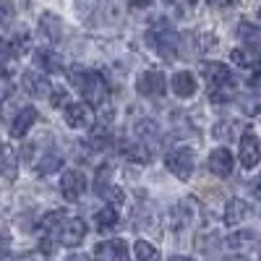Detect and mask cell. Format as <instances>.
I'll use <instances>...</instances> for the list:
<instances>
[{
  "label": "cell",
  "mask_w": 261,
  "mask_h": 261,
  "mask_svg": "<svg viewBox=\"0 0 261 261\" xmlns=\"http://www.w3.org/2000/svg\"><path fill=\"white\" fill-rule=\"evenodd\" d=\"M256 243V232L253 230H238V232H232L230 238H227V246L232 248V251H246V248H251Z\"/></svg>",
  "instance_id": "23"
},
{
  "label": "cell",
  "mask_w": 261,
  "mask_h": 261,
  "mask_svg": "<svg viewBox=\"0 0 261 261\" xmlns=\"http://www.w3.org/2000/svg\"><path fill=\"white\" fill-rule=\"evenodd\" d=\"M110 141H113V134H110V128H107V125L94 128L92 136H89V144H92V149H97V151H105L107 146H110Z\"/></svg>",
  "instance_id": "26"
},
{
  "label": "cell",
  "mask_w": 261,
  "mask_h": 261,
  "mask_svg": "<svg viewBox=\"0 0 261 261\" xmlns=\"http://www.w3.org/2000/svg\"><path fill=\"white\" fill-rule=\"evenodd\" d=\"M60 193L65 201H79L86 193V178L81 170H65L60 178Z\"/></svg>",
  "instance_id": "9"
},
{
  "label": "cell",
  "mask_w": 261,
  "mask_h": 261,
  "mask_svg": "<svg viewBox=\"0 0 261 261\" xmlns=\"http://www.w3.org/2000/svg\"><path fill=\"white\" fill-rule=\"evenodd\" d=\"M21 84H24V89L32 94V97H50L53 89H50V81L42 76V71H27L21 76Z\"/></svg>",
  "instance_id": "13"
},
{
  "label": "cell",
  "mask_w": 261,
  "mask_h": 261,
  "mask_svg": "<svg viewBox=\"0 0 261 261\" xmlns=\"http://www.w3.org/2000/svg\"><path fill=\"white\" fill-rule=\"evenodd\" d=\"M68 79L76 89L84 94L86 105H105L107 99V81L102 73L92 71V68H81V65H73L68 71Z\"/></svg>",
  "instance_id": "2"
},
{
  "label": "cell",
  "mask_w": 261,
  "mask_h": 261,
  "mask_svg": "<svg viewBox=\"0 0 261 261\" xmlns=\"http://www.w3.org/2000/svg\"><path fill=\"white\" fill-rule=\"evenodd\" d=\"M53 105H55V107L71 105V102H68V92H65V89H55V92H53Z\"/></svg>",
  "instance_id": "33"
},
{
  "label": "cell",
  "mask_w": 261,
  "mask_h": 261,
  "mask_svg": "<svg viewBox=\"0 0 261 261\" xmlns=\"http://www.w3.org/2000/svg\"><path fill=\"white\" fill-rule=\"evenodd\" d=\"M16 170H18V160H16V154H13V149L6 146V149H3V172H6V180H8V183L16 178Z\"/></svg>",
  "instance_id": "29"
},
{
  "label": "cell",
  "mask_w": 261,
  "mask_h": 261,
  "mask_svg": "<svg viewBox=\"0 0 261 261\" xmlns=\"http://www.w3.org/2000/svg\"><path fill=\"white\" fill-rule=\"evenodd\" d=\"M136 89H139L141 97H162V94L167 92V79H165L162 71L149 68V71H144V73L139 76Z\"/></svg>",
  "instance_id": "8"
},
{
  "label": "cell",
  "mask_w": 261,
  "mask_h": 261,
  "mask_svg": "<svg viewBox=\"0 0 261 261\" xmlns=\"http://www.w3.org/2000/svg\"><path fill=\"white\" fill-rule=\"evenodd\" d=\"M11 94H13V81H11V76L6 73V76H3V99H11Z\"/></svg>",
  "instance_id": "35"
},
{
  "label": "cell",
  "mask_w": 261,
  "mask_h": 261,
  "mask_svg": "<svg viewBox=\"0 0 261 261\" xmlns=\"http://www.w3.org/2000/svg\"><path fill=\"white\" fill-rule=\"evenodd\" d=\"M3 11H6V24H8V21H11V13H13V6H11V0H3Z\"/></svg>",
  "instance_id": "37"
},
{
  "label": "cell",
  "mask_w": 261,
  "mask_h": 261,
  "mask_svg": "<svg viewBox=\"0 0 261 261\" xmlns=\"http://www.w3.org/2000/svg\"><path fill=\"white\" fill-rule=\"evenodd\" d=\"M193 214H196V201L193 199H183L167 214V225L172 232H186L193 225Z\"/></svg>",
  "instance_id": "7"
},
{
  "label": "cell",
  "mask_w": 261,
  "mask_h": 261,
  "mask_svg": "<svg viewBox=\"0 0 261 261\" xmlns=\"http://www.w3.org/2000/svg\"><path fill=\"white\" fill-rule=\"evenodd\" d=\"M209 172H214L217 178H227L230 172H232V151L220 146V149H214L212 154H209V162H206Z\"/></svg>",
  "instance_id": "12"
},
{
  "label": "cell",
  "mask_w": 261,
  "mask_h": 261,
  "mask_svg": "<svg viewBox=\"0 0 261 261\" xmlns=\"http://www.w3.org/2000/svg\"><path fill=\"white\" fill-rule=\"evenodd\" d=\"M258 18H261V8H258Z\"/></svg>",
  "instance_id": "43"
},
{
  "label": "cell",
  "mask_w": 261,
  "mask_h": 261,
  "mask_svg": "<svg viewBox=\"0 0 261 261\" xmlns=\"http://www.w3.org/2000/svg\"><path fill=\"white\" fill-rule=\"evenodd\" d=\"M123 157L134 160V162H149L151 154H149V144L144 141H123Z\"/></svg>",
  "instance_id": "19"
},
{
  "label": "cell",
  "mask_w": 261,
  "mask_h": 261,
  "mask_svg": "<svg viewBox=\"0 0 261 261\" xmlns=\"http://www.w3.org/2000/svg\"><path fill=\"white\" fill-rule=\"evenodd\" d=\"M149 45L154 47V53H157V55H162V58L172 60V58L178 55L180 37H178L175 32H172L170 27L157 24V27H151V29H149Z\"/></svg>",
  "instance_id": "3"
},
{
  "label": "cell",
  "mask_w": 261,
  "mask_h": 261,
  "mask_svg": "<svg viewBox=\"0 0 261 261\" xmlns=\"http://www.w3.org/2000/svg\"><path fill=\"white\" fill-rule=\"evenodd\" d=\"M21 261H39V256H34V253H27V256L21 258Z\"/></svg>",
  "instance_id": "42"
},
{
  "label": "cell",
  "mask_w": 261,
  "mask_h": 261,
  "mask_svg": "<svg viewBox=\"0 0 261 261\" xmlns=\"http://www.w3.org/2000/svg\"><path fill=\"white\" fill-rule=\"evenodd\" d=\"M235 128H241L235 120H222V123H217L214 125V130H212V136L214 139H220V141H225V139H232L235 136Z\"/></svg>",
  "instance_id": "30"
},
{
  "label": "cell",
  "mask_w": 261,
  "mask_h": 261,
  "mask_svg": "<svg viewBox=\"0 0 261 261\" xmlns=\"http://www.w3.org/2000/svg\"><path fill=\"white\" fill-rule=\"evenodd\" d=\"M134 253H136V261H162L157 246H151V243H146V241H136Z\"/></svg>",
  "instance_id": "27"
},
{
  "label": "cell",
  "mask_w": 261,
  "mask_h": 261,
  "mask_svg": "<svg viewBox=\"0 0 261 261\" xmlns=\"http://www.w3.org/2000/svg\"><path fill=\"white\" fill-rule=\"evenodd\" d=\"M110 165H102L99 170H97V183H94V188H97V193L99 196H105L107 191H110L113 186H110Z\"/></svg>",
  "instance_id": "31"
},
{
  "label": "cell",
  "mask_w": 261,
  "mask_h": 261,
  "mask_svg": "<svg viewBox=\"0 0 261 261\" xmlns=\"http://www.w3.org/2000/svg\"><path fill=\"white\" fill-rule=\"evenodd\" d=\"M238 157H241V165H243L246 170H253V167L261 162V144H258V136L253 134V130H243Z\"/></svg>",
  "instance_id": "10"
},
{
  "label": "cell",
  "mask_w": 261,
  "mask_h": 261,
  "mask_svg": "<svg viewBox=\"0 0 261 261\" xmlns=\"http://www.w3.org/2000/svg\"><path fill=\"white\" fill-rule=\"evenodd\" d=\"M251 86H256V89H261V68H256V73L251 76Z\"/></svg>",
  "instance_id": "38"
},
{
  "label": "cell",
  "mask_w": 261,
  "mask_h": 261,
  "mask_svg": "<svg viewBox=\"0 0 261 261\" xmlns=\"http://www.w3.org/2000/svg\"><path fill=\"white\" fill-rule=\"evenodd\" d=\"M238 37L246 42V47H253V50L261 53V29H258V27H253V24H248V21H243V24L238 27Z\"/></svg>",
  "instance_id": "22"
},
{
  "label": "cell",
  "mask_w": 261,
  "mask_h": 261,
  "mask_svg": "<svg viewBox=\"0 0 261 261\" xmlns=\"http://www.w3.org/2000/svg\"><path fill=\"white\" fill-rule=\"evenodd\" d=\"M136 139L139 141H157L160 139V125L154 120H139L136 123Z\"/></svg>",
  "instance_id": "25"
},
{
  "label": "cell",
  "mask_w": 261,
  "mask_h": 261,
  "mask_svg": "<svg viewBox=\"0 0 261 261\" xmlns=\"http://www.w3.org/2000/svg\"><path fill=\"white\" fill-rule=\"evenodd\" d=\"M230 60L238 68H261V53L253 47H235L230 53Z\"/></svg>",
  "instance_id": "17"
},
{
  "label": "cell",
  "mask_w": 261,
  "mask_h": 261,
  "mask_svg": "<svg viewBox=\"0 0 261 261\" xmlns=\"http://www.w3.org/2000/svg\"><path fill=\"white\" fill-rule=\"evenodd\" d=\"M251 191H253V196L256 199H261V172L253 178V183H251Z\"/></svg>",
  "instance_id": "36"
},
{
  "label": "cell",
  "mask_w": 261,
  "mask_h": 261,
  "mask_svg": "<svg viewBox=\"0 0 261 261\" xmlns=\"http://www.w3.org/2000/svg\"><path fill=\"white\" fill-rule=\"evenodd\" d=\"M238 105H241V110L246 115H258L261 113V97H256V94H241L238 97Z\"/></svg>",
  "instance_id": "28"
},
{
  "label": "cell",
  "mask_w": 261,
  "mask_h": 261,
  "mask_svg": "<svg viewBox=\"0 0 261 261\" xmlns=\"http://www.w3.org/2000/svg\"><path fill=\"white\" fill-rule=\"evenodd\" d=\"M94 258L97 261H130L125 241H102L94 246Z\"/></svg>",
  "instance_id": "11"
},
{
  "label": "cell",
  "mask_w": 261,
  "mask_h": 261,
  "mask_svg": "<svg viewBox=\"0 0 261 261\" xmlns=\"http://www.w3.org/2000/svg\"><path fill=\"white\" fill-rule=\"evenodd\" d=\"M63 165V157L58 154V151H45L42 154V160L37 162V170H39V175H50V172H58Z\"/></svg>",
  "instance_id": "24"
},
{
  "label": "cell",
  "mask_w": 261,
  "mask_h": 261,
  "mask_svg": "<svg viewBox=\"0 0 261 261\" xmlns=\"http://www.w3.org/2000/svg\"><path fill=\"white\" fill-rule=\"evenodd\" d=\"M39 248H42V253H45V256H50V253L55 251V243L50 241V235H42V241H39Z\"/></svg>",
  "instance_id": "34"
},
{
  "label": "cell",
  "mask_w": 261,
  "mask_h": 261,
  "mask_svg": "<svg viewBox=\"0 0 261 261\" xmlns=\"http://www.w3.org/2000/svg\"><path fill=\"white\" fill-rule=\"evenodd\" d=\"M105 196H107V199H110V206H115V209L125 204V196H123V191H120L118 186H113V188H110V191H107Z\"/></svg>",
  "instance_id": "32"
},
{
  "label": "cell",
  "mask_w": 261,
  "mask_h": 261,
  "mask_svg": "<svg viewBox=\"0 0 261 261\" xmlns=\"http://www.w3.org/2000/svg\"><path fill=\"white\" fill-rule=\"evenodd\" d=\"M165 165H167V170H170L178 180H188V178L193 175L196 157H193V151H191L188 146H175V149L167 151Z\"/></svg>",
  "instance_id": "4"
},
{
  "label": "cell",
  "mask_w": 261,
  "mask_h": 261,
  "mask_svg": "<svg viewBox=\"0 0 261 261\" xmlns=\"http://www.w3.org/2000/svg\"><path fill=\"white\" fill-rule=\"evenodd\" d=\"M248 214H251V204H248V201H243V199H230L227 206H225V222H227L230 227H235V225L246 222Z\"/></svg>",
  "instance_id": "15"
},
{
  "label": "cell",
  "mask_w": 261,
  "mask_h": 261,
  "mask_svg": "<svg viewBox=\"0 0 261 261\" xmlns=\"http://www.w3.org/2000/svg\"><path fill=\"white\" fill-rule=\"evenodd\" d=\"M53 235L58 238V243L68 246V248H76V246L84 243V238H86V222L81 220V217H65Z\"/></svg>",
  "instance_id": "5"
},
{
  "label": "cell",
  "mask_w": 261,
  "mask_h": 261,
  "mask_svg": "<svg viewBox=\"0 0 261 261\" xmlns=\"http://www.w3.org/2000/svg\"><path fill=\"white\" fill-rule=\"evenodd\" d=\"M201 76L209 86V99L212 102H227L235 94V79H232V73L225 63H217V60L201 63Z\"/></svg>",
  "instance_id": "1"
},
{
  "label": "cell",
  "mask_w": 261,
  "mask_h": 261,
  "mask_svg": "<svg viewBox=\"0 0 261 261\" xmlns=\"http://www.w3.org/2000/svg\"><path fill=\"white\" fill-rule=\"evenodd\" d=\"M170 86H172V92H175L180 99H191L193 94H196V76L193 73H188V71H178L175 76L170 79Z\"/></svg>",
  "instance_id": "14"
},
{
  "label": "cell",
  "mask_w": 261,
  "mask_h": 261,
  "mask_svg": "<svg viewBox=\"0 0 261 261\" xmlns=\"http://www.w3.org/2000/svg\"><path fill=\"white\" fill-rule=\"evenodd\" d=\"M34 63H37V68L50 71V73L63 68L60 55H58V53H53V50H37V53H34Z\"/></svg>",
  "instance_id": "20"
},
{
  "label": "cell",
  "mask_w": 261,
  "mask_h": 261,
  "mask_svg": "<svg viewBox=\"0 0 261 261\" xmlns=\"http://www.w3.org/2000/svg\"><path fill=\"white\" fill-rule=\"evenodd\" d=\"M63 118H65V123H68L71 128H76V130H89L94 125V110H92V105H86V102H71V105H65L63 107Z\"/></svg>",
  "instance_id": "6"
},
{
  "label": "cell",
  "mask_w": 261,
  "mask_h": 261,
  "mask_svg": "<svg viewBox=\"0 0 261 261\" xmlns=\"http://www.w3.org/2000/svg\"><path fill=\"white\" fill-rule=\"evenodd\" d=\"M68 261H92V258L84 256V253H73V256H68Z\"/></svg>",
  "instance_id": "39"
},
{
  "label": "cell",
  "mask_w": 261,
  "mask_h": 261,
  "mask_svg": "<svg viewBox=\"0 0 261 261\" xmlns=\"http://www.w3.org/2000/svg\"><path fill=\"white\" fill-rule=\"evenodd\" d=\"M238 0H217V6H235Z\"/></svg>",
  "instance_id": "41"
},
{
  "label": "cell",
  "mask_w": 261,
  "mask_h": 261,
  "mask_svg": "<svg viewBox=\"0 0 261 261\" xmlns=\"http://www.w3.org/2000/svg\"><path fill=\"white\" fill-rule=\"evenodd\" d=\"M167 261H196V258H191V256H170Z\"/></svg>",
  "instance_id": "40"
},
{
  "label": "cell",
  "mask_w": 261,
  "mask_h": 261,
  "mask_svg": "<svg viewBox=\"0 0 261 261\" xmlns=\"http://www.w3.org/2000/svg\"><path fill=\"white\" fill-rule=\"evenodd\" d=\"M39 32L45 34L50 42H58V39H60V34H63L60 18H58V16H53V13H42V18H39Z\"/></svg>",
  "instance_id": "21"
},
{
  "label": "cell",
  "mask_w": 261,
  "mask_h": 261,
  "mask_svg": "<svg viewBox=\"0 0 261 261\" xmlns=\"http://www.w3.org/2000/svg\"><path fill=\"white\" fill-rule=\"evenodd\" d=\"M37 123V110L34 107H21V113L13 118L11 123V136L13 139H21V136H27L29 134V128Z\"/></svg>",
  "instance_id": "16"
},
{
  "label": "cell",
  "mask_w": 261,
  "mask_h": 261,
  "mask_svg": "<svg viewBox=\"0 0 261 261\" xmlns=\"http://www.w3.org/2000/svg\"><path fill=\"white\" fill-rule=\"evenodd\" d=\"M115 225H118V209L115 206H105L94 214V227L99 232H113Z\"/></svg>",
  "instance_id": "18"
}]
</instances>
